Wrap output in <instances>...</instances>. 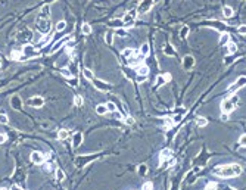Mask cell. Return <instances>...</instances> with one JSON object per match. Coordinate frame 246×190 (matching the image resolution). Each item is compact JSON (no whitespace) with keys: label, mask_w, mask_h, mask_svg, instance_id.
Instances as JSON below:
<instances>
[{"label":"cell","mask_w":246,"mask_h":190,"mask_svg":"<svg viewBox=\"0 0 246 190\" xmlns=\"http://www.w3.org/2000/svg\"><path fill=\"white\" fill-rule=\"evenodd\" d=\"M215 174L223 177V178H230V177H239L242 174V167L237 164H230V165H224L221 168H217Z\"/></svg>","instance_id":"1"},{"label":"cell","mask_w":246,"mask_h":190,"mask_svg":"<svg viewBox=\"0 0 246 190\" xmlns=\"http://www.w3.org/2000/svg\"><path fill=\"white\" fill-rule=\"evenodd\" d=\"M237 102H239V97H237L236 94H233V96L227 97L226 100H223V103H221V109H223V112H224V113H230V112H233V111L236 109Z\"/></svg>","instance_id":"2"},{"label":"cell","mask_w":246,"mask_h":190,"mask_svg":"<svg viewBox=\"0 0 246 190\" xmlns=\"http://www.w3.org/2000/svg\"><path fill=\"white\" fill-rule=\"evenodd\" d=\"M136 18H137V9H133V10H130V12H127V14L124 15V18H122V24H124V27H127V28L134 27Z\"/></svg>","instance_id":"3"},{"label":"cell","mask_w":246,"mask_h":190,"mask_svg":"<svg viewBox=\"0 0 246 190\" xmlns=\"http://www.w3.org/2000/svg\"><path fill=\"white\" fill-rule=\"evenodd\" d=\"M50 28H52L50 19H47V18H38L37 19V30L40 31L43 35L49 34L50 33Z\"/></svg>","instance_id":"4"},{"label":"cell","mask_w":246,"mask_h":190,"mask_svg":"<svg viewBox=\"0 0 246 190\" xmlns=\"http://www.w3.org/2000/svg\"><path fill=\"white\" fill-rule=\"evenodd\" d=\"M153 5H155V2H153V0H141V2H140V5L137 6V14H140V15L147 14L149 10H152Z\"/></svg>","instance_id":"5"},{"label":"cell","mask_w":246,"mask_h":190,"mask_svg":"<svg viewBox=\"0 0 246 190\" xmlns=\"http://www.w3.org/2000/svg\"><path fill=\"white\" fill-rule=\"evenodd\" d=\"M246 86V77H239L237 80H236V83L233 84V86H230V88L228 90L231 92V93H236L237 90H240V88H243Z\"/></svg>","instance_id":"6"},{"label":"cell","mask_w":246,"mask_h":190,"mask_svg":"<svg viewBox=\"0 0 246 190\" xmlns=\"http://www.w3.org/2000/svg\"><path fill=\"white\" fill-rule=\"evenodd\" d=\"M44 159H46V156L41 153V152H33V153H31V161H33L34 164L43 165V164H44Z\"/></svg>","instance_id":"7"},{"label":"cell","mask_w":246,"mask_h":190,"mask_svg":"<svg viewBox=\"0 0 246 190\" xmlns=\"http://www.w3.org/2000/svg\"><path fill=\"white\" fill-rule=\"evenodd\" d=\"M93 84H94V87L97 88V90H100V92H109L111 90V86L108 83L100 81V80H93Z\"/></svg>","instance_id":"8"},{"label":"cell","mask_w":246,"mask_h":190,"mask_svg":"<svg viewBox=\"0 0 246 190\" xmlns=\"http://www.w3.org/2000/svg\"><path fill=\"white\" fill-rule=\"evenodd\" d=\"M28 103H30L31 106H34V108H41V106L44 105V99L40 97V96H34V97H31V99L28 100Z\"/></svg>","instance_id":"9"},{"label":"cell","mask_w":246,"mask_h":190,"mask_svg":"<svg viewBox=\"0 0 246 190\" xmlns=\"http://www.w3.org/2000/svg\"><path fill=\"white\" fill-rule=\"evenodd\" d=\"M193 66H195V58L190 56V55L184 56L183 58V68L184 69H192Z\"/></svg>","instance_id":"10"},{"label":"cell","mask_w":246,"mask_h":190,"mask_svg":"<svg viewBox=\"0 0 246 190\" xmlns=\"http://www.w3.org/2000/svg\"><path fill=\"white\" fill-rule=\"evenodd\" d=\"M171 158H173V150L171 149H164L161 152V155H159V162L164 164V162H166L168 159H171Z\"/></svg>","instance_id":"11"},{"label":"cell","mask_w":246,"mask_h":190,"mask_svg":"<svg viewBox=\"0 0 246 190\" xmlns=\"http://www.w3.org/2000/svg\"><path fill=\"white\" fill-rule=\"evenodd\" d=\"M22 55L24 56H28V58H31V56H37L38 53H37V50H34V47L31 46V44H27L24 49H22Z\"/></svg>","instance_id":"12"},{"label":"cell","mask_w":246,"mask_h":190,"mask_svg":"<svg viewBox=\"0 0 246 190\" xmlns=\"http://www.w3.org/2000/svg\"><path fill=\"white\" fill-rule=\"evenodd\" d=\"M83 134L80 133V131H77V133H74V137H72V146L74 147H78L81 143H83Z\"/></svg>","instance_id":"13"},{"label":"cell","mask_w":246,"mask_h":190,"mask_svg":"<svg viewBox=\"0 0 246 190\" xmlns=\"http://www.w3.org/2000/svg\"><path fill=\"white\" fill-rule=\"evenodd\" d=\"M69 39H71V35H67V37H63V39H60V40H59V41H58V43H56V44H55L53 47L50 49V53H55L56 50H58V49H59L60 46H63V44H65V43H67V41H68Z\"/></svg>","instance_id":"14"},{"label":"cell","mask_w":246,"mask_h":190,"mask_svg":"<svg viewBox=\"0 0 246 190\" xmlns=\"http://www.w3.org/2000/svg\"><path fill=\"white\" fill-rule=\"evenodd\" d=\"M50 16V5H44L40 10V18H47Z\"/></svg>","instance_id":"15"},{"label":"cell","mask_w":246,"mask_h":190,"mask_svg":"<svg viewBox=\"0 0 246 190\" xmlns=\"http://www.w3.org/2000/svg\"><path fill=\"white\" fill-rule=\"evenodd\" d=\"M68 137H69V131L67 128H62V130L58 131V138L59 140H67Z\"/></svg>","instance_id":"16"},{"label":"cell","mask_w":246,"mask_h":190,"mask_svg":"<svg viewBox=\"0 0 246 190\" xmlns=\"http://www.w3.org/2000/svg\"><path fill=\"white\" fill-rule=\"evenodd\" d=\"M236 50H237L236 43H233V41H228V43H227V53H228V55H234Z\"/></svg>","instance_id":"17"},{"label":"cell","mask_w":246,"mask_h":190,"mask_svg":"<svg viewBox=\"0 0 246 190\" xmlns=\"http://www.w3.org/2000/svg\"><path fill=\"white\" fill-rule=\"evenodd\" d=\"M223 14H224L226 18H231L233 15H234V10H233L231 6H224L223 7Z\"/></svg>","instance_id":"18"},{"label":"cell","mask_w":246,"mask_h":190,"mask_svg":"<svg viewBox=\"0 0 246 190\" xmlns=\"http://www.w3.org/2000/svg\"><path fill=\"white\" fill-rule=\"evenodd\" d=\"M83 74H84V77H86L87 80H90V81H93V80H94V74H93V71H92V69L84 68V69H83Z\"/></svg>","instance_id":"19"},{"label":"cell","mask_w":246,"mask_h":190,"mask_svg":"<svg viewBox=\"0 0 246 190\" xmlns=\"http://www.w3.org/2000/svg\"><path fill=\"white\" fill-rule=\"evenodd\" d=\"M92 25L90 24H83V27H81V33L84 34V35H90L92 34Z\"/></svg>","instance_id":"20"},{"label":"cell","mask_w":246,"mask_h":190,"mask_svg":"<svg viewBox=\"0 0 246 190\" xmlns=\"http://www.w3.org/2000/svg\"><path fill=\"white\" fill-rule=\"evenodd\" d=\"M122 55H124L125 58H131L133 55H139V53H137V50H134V49H124Z\"/></svg>","instance_id":"21"},{"label":"cell","mask_w":246,"mask_h":190,"mask_svg":"<svg viewBox=\"0 0 246 190\" xmlns=\"http://www.w3.org/2000/svg\"><path fill=\"white\" fill-rule=\"evenodd\" d=\"M149 50H150L149 44L147 43H143V44H141V47H140V53L143 55V56H147L149 55Z\"/></svg>","instance_id":"22"},{"label":"cell","mask_w":246,"mask_h":190,"mask_svg":"<svg viewBox=\"0 0 246 190\" xmlns=\"http://www.w3.org/2000/svg\"><path fill=\"white\" fill-rule=\"evenodd\" d=\"M228 41H230V35H228V33H223L221 37H219V44H227Z\"/></svg>","instance_id":"23"},{"label":"cell","mask_w":246,"mask_h":190,"mask_svg":"<svg viewBox=\"0 0 246 190\" xmlns=\"http://www.w3.org/2000/svg\"><path fill=\"white\" fill-rule=\"evenodd\" d=\"M164 53L168 55V56H174V55H175V50L171 47V44H166L165 49H164Z\"/></svg>","instance_id":"24"},{"label":"cell","mask_w":246,"mask_h":190,"mask_svg":"<svg viewBox=\"0 0 246 190\" xmlns=\"http://www.w3.org/2000/svg\"><path fill=\"white\" fill-rule=\"evenodd\" d=\"M96 112L99 113V115H105V113L108 112L106 105H97V106H96Z\"/></svg>","instance_id":"25"},{"label":"cell","mask_w":246,"mask_h":190,"mask_svg":"<svg viewBox=\"0 0 246 190\" xmlns=\"http://www.w3.org/2000/svg\"><path fill=\"white\" fill-rule=\"evenodd\" d=\"M10 58H12V59H15V60H18V59H22V58H24V55H22V50H15V52H12V53H10Z\"/></svg>","instance_id":"26"},{"label":"cell","mask_w":246,"mask_h":190,"mask_svg":"<svg viewBox=\"0 0 246 190\" xmlns=\"http://www.w3.org/2000/svg\"><path fill=\"white\" fill-rule=\"evenodd\" d=\"M196 124L199 127H206V125H208V119H206L205 117H198L196 118Z\"/></svg>","instance_id":"27"},{"label":"cell","mask_w":246,"mask_h":190,"mask_svg":"<svg viewBox=\"0 0 246 190\" xmlns=\"http://www.w3.org/2000/svg\"><path fill=\"white\" fill-rule=\"evenodd\" d=\"M147 74H149V68H147L146 65L139 66V69H137V75H147Z\"/></svg>","instance_id":"28"},{"label":"cell","mask_w":246,"mask_h":190,"mask_svg":"<svg viewBox=\"0 0 246 190\" xmlns=\"http://www.w3.org/2000/svg\"><path fill=\"white\" fill-rule=\"evenodd\" d=\"M56 178L59 180V181H63L65 180V172H63V170H60V168H56Z\"/></svg>","instance_id":"29"},{"label":"cell","mask_w":246,"mask_h":190,"mask_svg":"<svg viewBox=\"0 0 246 190\" xmlns=\"http://www.w3.org/2000/svg\"><path fill=\"white\" fill-rule=\"evenodd\" d=\"M189 27H187V25H184V27L183 28H181V31H180V37H181V39H186V37L189 35Z\"/></svg>","instance_id":"30"},{"label":"cell","mask_w":246,"mask_h":190,"mask_svg":"<svg viewBox=\"0 0 246 190\" xmlns=\"http://www.w3.org/2000/svg\"><path fill=\"white\" fill-rule=\"evenodd\" d=\"M115 34L118 35V37H127V35H128V31L124 30V28L121 27V28H116V33H115Z\"/></svg>","instance_id":"31"},{"label":"cell","mask_w":246,"mask_h":190,"mask_svg":"<svg viewBox=\"0 0 246 190\" xmlns=\"http://www.w3.org/2000/svg\"><path fill=\"white\" fill-rule=\"evenodd\" d=\"M65 28H67V22L65 21H59L56 24V31H63Z\"/></svg>","instance_id":"32"},{"label":"cell","mask_w":246,"mask_h":190,"mask_svg":"<svg viewBox=\"0 0 246 190\" xmlns=\"http://www.w3.org/2000/svg\"><path fill=\"white\" fill-rule=\"evenodd\" d=\"M105 41H106V44H108V46H111V44L113 43V34H112V33H106Z\"/></svg>","instance_id":"33"},{"label":"cell","mask_w":246,"mask_h":190,"mask_svg":"<svg viewBox=\"0 0 246 190\" xmlns=\"http://www.w3.org/2000/svg\"><path fill=\"white\" fill-rule=\"evenodd\" d=\"M74 103L77 105V106H83V103H84V99H83V96H75V99H74Z\"/></svg>","instance_id":"34"},{"label":"cell","mask_w":246,"mask_h":190,"mask_svg":"<svg viewBox=\"0 0 246 190\" xmlns=\"http://www.w3.org/2000/svg\"><path fill=\"white\" fill-rule=\"evenodd\" d=\"M111 27H116V28H121V27H124L122 19H121V21H118V19H116V21H112V22H111Z\"/></svg>","instance_id":"35"},{"label":"cell","mask_w":246,"mask_h":190,"mask_svg":"<svg viewBox=\"0 0 246 190\" xmlns=\"http://www.w3.org/2000/svg\"><path fill=\"white\" fill-rule=\"evenodd\" d=\"M106 108H108V112H116V106L113 102H108L106 103Z\"/></svg>","instance_id":"36"},{"label":"cell","mask_w":246,"mask_h":190,"mask_svg":"<svg viewBox=\"0 0 246 190\" xmlns=\"http://www.w3.org/2000/svg\"><path fill=\"white\" fill-rule=\"evenodd\" d=\"M60 74L63 75V77H67V78H72V74H71V71H69V69H67V68H63V69L60 71Z\"/></svg>","instance_id":"37"},{"label":"cell","mask_w":246,"mask_h":190,"mask_svg":"<svg viewBox=\"0 0 246 190\" xmlns=\"http://www.w3.org/2000/svg\"><path fill=\"white\" fill-rule=\"evenodd\" d=\"M166 81H165V78H164V75H158L156 77V86H164Z\"/></svg>","instance_id":"38"},{"label":"cell","mask_w":246,"mask_h":190,"mask_svg":"<svg viewBox=\"0 0 246 190\" xmlns=\"http://www.w3.org/2000/svg\"><path fill=\"white\" fill-rule=\"evenodd\" d=\"M146 80H147V75H137V77H136V81H137L139 84L145 83Z\"/></svg>","instance_id":"39"},{"label":"cell","mask_w":246,"mask_h":190,"mask_svg":"<svg viewBox=\"0 0 246 190\" xmlns=\"http://www.w3.org/2000/svg\"><path fill=\"white\" fill-rule=\"evenodd\" d=\"M9 122V118L6 113H0V124H7Z\"/></svg>","instance_id":"40"},{"label":"cell","mask_w":246,"mask_h":190,"mask_svg":"<svg viewBox=\"0 0 246 190\" xmlns=\"http://www.w3.org/2000/svg\"><path fill=\"white\" fill-rule=\"evenodd\" d=\"M239 145L242 147H246V134H242L240 138H239Z\"/></svg>","instance_id":"41"},{"label":"cell","mask_w":246,"mask_h":190,"mask_svg":"<svg viewBox=\"0 0 246 190\" xmlns=\"http://www.w3.org/2000/svg\"><path fill=\"white\" fill-rule=\"evenodd\" d=\"M124 121H125V124H128V125H133V124H134V118H133L131 115H127V117L124 118Z\"/></svg>","instance_id":"42"},{"label":"cell","mask_w":246,"mask_h":190,"mask_svg":"<svg viewBox=\"0 0 246 190\" xmlns=\"http://www.w3.org/2000/svg\"><path fill=\"white\" fill-rule=\"evenodd\" d=\"M217 187H218V184L217 183H208V186H206V190H217Z\"/></svg>","instance_id":"43"},{"label":"cell","mask_w":246,"mask_h":190,"mask_svg":"<svg viewBox=\"0 0 246 190\" xmlns=\"http://www.w3.org/2000/svg\"><path fill=\"white\" fill-rule=\"evenodd\" d=\"M237 33L242 34V35H246V25H240V27L237 28Z\"/></svg>","instance_id":"44"},{"label":"cell","mask_w":246,"mask_h":190,"mask_svg":"<svg viewBox=\"0 0 246 190\" xmlns=\"http://www.w3.org/2000/svg\"><path fill=\"white\" fill-rule=\"evenodd\" d=\"M152 189H153V184L150 181H147V183L143 184V190H152Z\"/></svg>","instance_id":"45"},{"label":"cell","mask_w":246,"mask_h":190,"mask_svg":"<svg viewBox=\"0 0 246 190\" xmlns=\"http://www.w3.org/2000/svg\"><path fill=\"white\" fill-rule=\"evenodd\" d=\"M139 174H146V165H141V168H139Z\"/></svg>","instance_id":"46"},{"label":"cell","mask_w":246,"mask_h":190,"mask_svg":"<svg viewBox=\"0 0 246 190\" xmlns=\"http://www.w3.org/2000/svg\"><path fill=\"white\" fill-rule=\"evenodd\" d=\"M71 86H72V87H77V86H78V80H77V78H72V80H71Z\"/></svg>","instance_id":"47"},{"label":"cell","mask_w":246,"mask_h":190,"mask_svg":"<svg viewBox=\"0 0 246 190\" xmlns=\"http://www.w3.org/2000/svg\"><path fill=\"white\" fill-rule=\"evenodd\" d=\"M221 119H223V121H227V119H228V113L221 112Z\"/></svg>","instance_id":"48"},{"label":"cell","mask_w":246,"mask_h":190,"mask_svg":"<svg viewBox=\"0 0 246 190\" xmlns=\"http://www.w3.org/2000/svg\"><path fill=\"white\" fill-rule=\"evenodd\" d=\"M5 142H6V136L5 134H0V145L5 143Z\"/></svg>","instance_id":"49"},{"label":"cell","mask_w":246,"mask_h":190,"mask_svg":"<svg viewBox=\"0 0 246 190\" xmlns=\"http://www.w3.org/2000/svg\"><path fill=\"white\" fill-rule=\"evenodd\" d=\"M43 170L49 172V171H50V165H47V164H43Z\"/></svg>","instance_id":"50"},{"label":"cell","mask_w":246,"mask_h":190,"mask_svg":"<svg viewBox=\"0 0 246 190\" xmlns=\"http://www.w3.org/2000/svg\"><path fill=\"white\" fill-rule=\"evenodd\" d=\"M164 78H165V81L168 83V81L171 80V75H170V74H165V75H164Z\"/></svg>","instance_id":"51"},{"label":"cell","mask_w":246,"mask_h":190,"mask_svg":"<svg viewBox=\"0 0 246 190\" xmlns=\"http://www.w3.org/2000/svg\"><path fill=\"white\" fill-rule=\"evenodd\" d=\"M181 118H183V115H177V117L174 118V122H178V121H180Z\"/></svg>","instance_id":"52"},{"label":"cell","mask_w":246,"mask_h":190,"mask_svg":"<svg viewBox=\"0 0 246 190\" xmlns=\"http://www.w3.org/2000/svg\"><path fill=\"white\" fill-rule=\"evenodd\" d=\"M53 0H46V5H49V3H52Z\"/></svg>","instance_id":"53"},{"label":"cell","mask_w":246,"mask_h":190,"mask_svg":"<svg viewBox=\"0 0 246 190\" xmlns=\"http://www.w3.org/2000/svg\"><path fill=\"white\" fill-rule=\"evenodd\" d=\"M153 2H155V5H156V3H159V2H161V0H153Z\"/></svg>","instance_id":"54"},{"label":"cell","mask_w":246,"mask_h":190,"mask_svg":"<svg viewBox=\"0 0 246 190\" xmlns=\"http://www.w3.org/2000/svg\"><path fill=\"white\" fill-rule=\"evenodd\" d=\"M0 190H7V189H5V187H3V189H0Z\"/></svg>","instance_id":"55"},{"label":"cell","mask_w":246,"mask_h":190,"mask_svg":"<svg viewBox=\"0 0 246 190\" xmlns=\"http://www.w3.org/2000/svg\"><path fill=\"white\" fill-rule=\"evenodd\" d=\"M0 66H2V62H0Z\"/></svg>","instance_id":"56"}]
</instances>
